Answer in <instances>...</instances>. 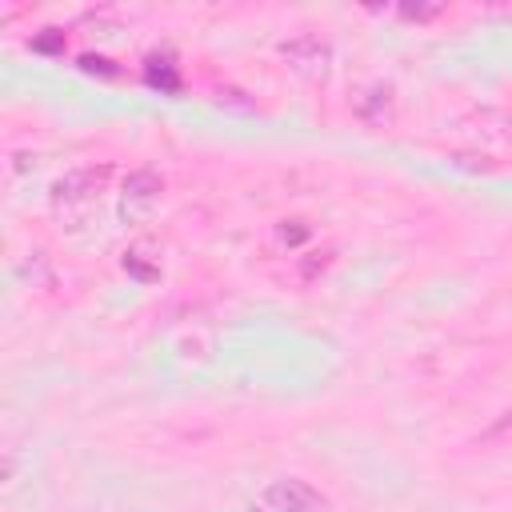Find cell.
I'll return each instance as SVG.
<instances>
[{"label":"cell","mask_w":512,"mask_h":512,"mask_svg":"<svg viewBox=\"0 0 512 512\" xmlns=\"http://www.w3.org/2000/svg\"><path fill=\"white\" fill-rule=\"evenodd\" d=\"M500 440H512V412H500V416L480 432V444H500Z\"/></svg>","instance_id":"obj_10"},{"label":"cell","mask_w":512,"mask_h":512,"mask_svg":"<svg viewBox=\"0 0 512 512\" xmlns=\"http://www.w3.org/2000/svg\"><path fill=\"white\" fill-rule=\"evenodd\" d=\"M280 52H284L296 68H304V72H324V60H328V44H324L320 36H296V40H284Z\"/></svg>","instance_id":"obj_5"},{"label":"cell","mask_w":512,"mask_h":512,"mask_svg":"<svg viewBox=\"0 0 512 512\" xmlns=\"http://www.w3.org/2000/svg\"><path fill=\"white\" fill-rule=\"evenodd\" d=\"M264 508L268 512H324V500L312 484L284 476V480H272L264 488Z\"/></svg>","instance_id":"obj_1"},{"label":"cell","mask_w":512,"mask_h":512,"mask_svg":"<svg viewBox=\"0 0 512 512\" xmlns=\"http://www.w3.org/2000/svg\"><path fill=\"white\" fill-rule=\"evenodd\" d=\"M356 116L364 124H384L392 116V84H372L364 92V100L356 104Z\"/></svg>","instance_id":"obj_7"},{"label":"cell","mask_w":512,"mask_h":512,"mask_svg":"<svg viewBox=\"0 0 512 512\" xmlns=\"http://www.w3.org/2000/svg\"><path fill=\"white\" fill-rule=\"evenodd\" d=\"M108 176H112L108 164H100V168H72V172H64V176L52 184V204H56V208H60V204H80V200L96 196V192L108 184Z\"/></svg>","instance_id":"obj_2"},{"label":"cell","mask_w":512,"mask_h":512,"mask_svg":"<svg viewBox=\"0 0 512 512\" xmlns=\"http://www.w3.org/2000/svg\"><path fill=\"white\" fill-rule=\"evenodd\" d=\"M240 96H244V92H236V88H220V92H216V100H220V104H236V108H244V112H248V108H252V100H240Z\"/></svg>","instance_id":"obj_12"},{"label":"cell","mask_w":512,"mask_h":512,"mask_svg":"<svg viewBox=\"0 0 512 512\" xmlns=\"http://www.w3.org/2000/svg\"><path fill=\"white\" fill-rule=\"evenodd\" d=\"M32 52H40V56H60V52H64V32H60V28H44L40 36H32Z\"/></svg>","instance_id":"obj_9"},{"label":"cell","mask_w":512,"mask_h":512,"mask_svg":"<svg viewBox=\"0 0 512 512\" xmlns=\"http://www.w3.org/2000/svg\"><path fill=\"white\" fill-rule=\"evenodd\" d=\"M76 68L88 72V76H100V80H116V76H120V68H116L108 56H92V52H84V56L76 60Z\"/></svg>","instance_id":"obj_8"},{"label":"cell","mask_w":512,"mask_h":512,"mask_svg":"<svg viewBox=\"0 0 512 512\" xmlns=\"http://www.w3.org/2000/svg\"><path fill=\"white\" fill-rule=\"evenodd\" d=\"M120 264H124V272H128L132 280H140V284H156V280H160V248H152L148 240L128 244Z\"/></svg>","instance_id":"obj_4"},{"label":"cell","mask_w":512,"mask_h":512,"mask_svg":"<svg viewBox=\"0 0 512 512\" xmlns=\"http://www.w3.org/2000/svg\"><path fill=\"white\" fill-rule=\"evenodd\" d=\"M144 80L152 88H160L164 96H176L180 92V68H176V56L172 52H152L144 60Z\"/></svg>","instance_id":"obj_6"},{"label":"cell","mask_w":512,"mask_h":512,"mask_svg":"<svg viewBox=\"0 0 512 512\" xmlns=\"http://www.w3.org/2000/svg\"><path fill=\"white\" fill-rule=\"evenodd\" d=\"M400 16L404 20H432V16H440V4H400Z\"/></svg>","instance_id":"obj_11"},{"label":"cell","mask_w":512,"mask_h":512,"mask_svg":"<svg viewBox=\"0 0 512 512\" xmlns=\"http://www.w3.org/2000/svg\"><path fill=\"white\" fill-rule=\"evenodd\" d=\"M160 192H164V180H160L152 168H140V172H132V176L124 180L120 216H124V220H140V216H148V212H152V204L160 200Z\"/></svg>","instance_id":"obj_3"},{"label":"cell","mask_w":512,"mask_h":512,"mask_svg":"<svg viewBox=\"0 0 512 512\" xmlns=\"http://www.w3.org/2000/svg\"><path fill=\"white\" fill-rule=\"evenodd\" d=\"M280 236H284L288 244H296V240H304V228H288V224H284V228H280Z\"/></svg>","instance_id":"obj_13"}]
</instances>
